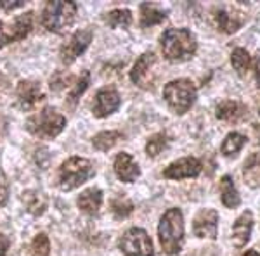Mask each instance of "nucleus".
Returning <instances> with one entry per match:
<instances>
[{
    "mask_svg": "<svg viewBox=\"0 0 260 256\" xmlns=\"http://www.w3.org/2000/svg\"><path fill=\"white\" fill-rule=\"evenodd\" d=\"M245 180L250 187L260 186V154H251L245 163Z\"/></svg>",
    "mask_w": 260,
    "mask_h": 256,
    "instance_id": "5701e85b",
    "label": "nucleus"
},
{
    "mask_svg": "<svg viewBox=\"0 0 260 256\" xmlns=\"http://www.w3.org/2000/svg\"><path fill=\"white\" fill-rule=\"evenodd\" d=\"M255 77L260 83V57H257V61H255Z\"/></svg>",
    "mask_w": 260,
    "mask_h": 256,
    "instance_id": "f704fd0d",
    "label": "nucleus"
},
{
    "mask_svg": "<svg viewBox=\"0 0 260 256\" xmlns=\"http://www.w3.org/2000/svg\"><path fill=\"white\" fill-rule=\"evenodd\" d=\"M7 196H9V187L4 180H0V206H4L7 201Z\"/></svg>",
    "mask_w": 260,
    "mask_h": 256,
    "instance_id": "2f4dec72",
    "label": "nucleus"
},
{
    "mask_svg": "<svg viewBox=\"0 0 260 256\" xmlns=\"http://www.w3.org/2000/svg\"><path fill=\"white\" fill-rule=\"evenodd\" d=\"M231 64H233L234 71H236L240 77H245L246 71L250 68V54L248 50L238 47L233 50V54H231Z\"/></svg>",
    "mask_w": 260,
    "mask_h": 256,
    "instance_id": "393cba45",
    "label": "nucleus"
},
{
    "mask_svg": "<svg viewBox=\"0 0 260 256\" xmlns=\"http://www.w3.org/2000/svg\"><path fill=\"white\" fill-rule=\"evenodd\" d=\"M251 230H253V213L243 211L233 224V237H231L233 244L236 247H245L251 237Z\"/></svg>",
    "mask_w": 260,
    "mask_h": 256,
    "instance_id": "4468645a",
    "label": "nucleus"
},
{
    "mask_svg": "<svg viewBox=\"0 0 260 256\" xmlns=\"http://www.w3.org/2000/svg\"><path fill=\"white\" fill-rule=\"evenodd\" d=\"M161 249L167 254H179L184 244V216L179 208H170L163 213L158 225Z\"/></svg>",
    "mask_w": 260,
    "mask_h": 256,
    "instance_id": "f03ea898",
    "label": "nucleus"
},
{
    "mask_svg": "<svg viewBox=\"0 0 260 256\" xmlns=\"http://www.w3.org/2000/svg\"><path fill=\"white\" fill-rule=\"evenodd\" d=\"M167 144H169V138H167V135H163V133H156V135L149 137L148 144H146V153H148V156H151V158H156L158 154L167 148Z\"/></svg>",
    "mask_w": 260,
    "mask_h": 256,
    "instance_id": "c756f323",
    "label": "nucleus"
},
{
    "mask_svg": "<svg viewBox=\"0 0 260 256\" xmlns=\"http://www.w3.org/2000/svg\"><path fill=\"white\" fill-rule=\"evenodd\" d=\"M92 42L90 30H78L71 35V39L61 47V61L64 64H71L80 54H83Z\"/></svg>",
    "mask_w": 260,
    "mask_h": 256,
    "instance_id": "9d476101",
    "label": "nucleus"
},
{
    "mask_svg": "<svg viewBox=\"0 0 260 256\" xmlns=\"http://www.w3.org/2000/svg\"><path fill=\"white\" fill-rule=\"evenodd\" d=\"M120 104L121 99L118 92L111 89V87H106V89H101L95 94L92 111H94V116H98V118H106V116H110L111 113H115L120 107Z\"/></svg>",
    "mask_w": 260,
    "mask_h": 256,
    "instance_id": "f8f14e48",
    "label": "nucleus"
},
{
    "mask_svg": "<svg viewBox=\"0 0 260 256\" xmlns=\"http://www.w3.org/2000/svg\"><path fill=\"white\" fill-rule=\"evenodd\" d=\"M121 132H116V130H108V132H101L94 137L92 144L98 151H110L113 145H116V142L121 140Z\"/></svg>",
    "mask_w": 260,
    "mask_h": 256,
    "instance_id": "b1692460",
    "label": "nucleus"
},
{
    "mask_svg": "<svg viewBox=\"0 0 260 256\" xmlns=\"http://www.w3.org/2000/svg\"><path fill=\"white\" fill-rule=\"evenodd\" d=\"M154 62H156V56H154L153 52H144L139 59L136 61L132 71H130V80H132L136 85H139L141 89H149L153 82H151L148 77Z\"/></svg>",
    "mask_w": 260,
    "mask_h": 256,
    "instance_id": "ddd939ff",
    "label": "nucleus"
},
{
    "mask_svg": "<svg viewBox=\"0 0 260 256\" xmlns=\"http://www.w3.org/2000/svg\"><path fill=\"white\" fill-rule=\"evenodd\" d=\"M163 99L175 115H184L191 109L196 100V87L191 80H172L163 89Z\"/></svg>",
    "mask_w": 260,
    "mask_h": 256,
    "instance_id": "7ed1b4c3",
    "label": "nucleus"
},
{
    "mask_svg": "<svg viewBox=\"0 0 260 256\" xmlns=\"http://www.w3.org/2000/svg\"><path fill=\"white\" fill-rule=\"evenodd\" d=\"M201 173V163L200 159L187 156L180 158L177 161L170 163L163 171V177L170 180H182V178H194Z\"/></svg>",
    "mask_w": 260,
    "mask_h": 256,
    "instance_id": "9b49d317",
    "label": "nucleus"
},
{
    "mask_svg": "<svg viewBox=\"0 0 260 256\" xmlns=\"http://www.w3.org/2000/svg\"><path fill=\"white\" fill-rule=\"evenodd\" d=\"M50 241L45 234H39L31 242V256H49Z\"/></svg>",
    "mask_w": 260,
    "mask_h": 256,
    "instance_id": "7c9ffc66",
    "label": "nucleus"
},
{
    "mask_svg": "<svg viewBox=\"0 0 260 256\" xmlns=\"http://www.w3.org/2000/svg\"><path fill=\"white\" fill-rule=\"evenodd\" d=\"M246 144V137L245 135H241V133H238V132H231L228 137L224 138V142H222V154L224 156H236L238 153L243 149V145Z\"/></svg>",
    "mask_w": 260,
    "mask_h": 256,
    "instance_id": "4be33fe9",
    "label": "nucleus"
},
{
    "mask_svg": "<svg viewBox=\"0 0 260 256\" xmlns=\"http://www.w3.org/2000/svg\"><path fill=\"white\" fill-rule=\"evenodd\" d=\"M192 232L200 239H217L219 232V213L212 208L200 209L192 220Z\"/></svg>",
    "mask_w": 260,
    "mask_h": 256,
    "instance_id": "1a4fd4ad",
    "label": "nucleus"
},
{
    "mask_svg": "<svg viewBox=\"0 0 260 256\" xmlns=\"http://www.w3.org/2000/svg\"><path fill=\"white\" fill-rule=\"evenodd\" d=\"M31 26H33V12H26V14L18 16L12 24L0 23V49L4 45L11 44V42L23 40L31 31Z\"/></svg>",
    "mask_w": 260,
    "mask_h": 256,
    "instance_id": "6e6552de",
    "label": "nucleus"
},
{
    "mask_svg": "<svg viewBox=\"0 0 260 256\" xmlns=\"http://www.w3.org/2000/svg\"><path fill=\"white\" fill-rule=\"evenodd\" d=\"M77 9L75 2H49L42 12V24L52 33H64L75 23Z\"/></svg>",
    "mask_w": 260,
    "mask_h": 256,
    "instance_id": "20e7f679",
    "label": "nucleus"
},
{
    "mask_svg": "<svg viewBox=\"0 0 260 256\" xmlns=\"http://www.w3.org/2000/svg\"><path fill=\"white\" fill-rule=\"evenodd\" d=\"M215 115L217 118L224 121H240L241 118H245L246 107L241 102H238V100H222L217 106Z\"/></svg>",
    "mask_w": 260,
    "mask_h": 256,
    "instance_id": "aec40b11",
    "label": "nucleus"
},
{
    "mask_svg": "<svg viewBox=\"0 0 260 256\" xmlns=\"http://www.w3.org/2000/svg\"><path fill=\"white\" fill-rule=\"evenodd\" d=\"M66 127V118L57 113L54 107H44L39 115L31 116L26 123V128L30 130L33 135L42 138H54L62 132Z\"/></svg>",
    "mask_w": 260,
    "mask_h": 256,
    "instance_id": "423d86ee",
    "label": "nucleus"
},
{
    "mask_svg": "<svg viewBox=\"0 0 260 256\" xmlns=\"http://www.w3.org/2000/svg\"><path fill=\"white\" fill-rule=\"evenodd\" d=\"M94 175L92 163L85 158L73 156L66 159L59 168V187L62 191H73Z\"/></svg>",
    "mask_w": 260,
    "mask_h": 256,
    "instance_id": "39448f33",
    "label": "nucleus"
},
{
    "mask_svg": "<svg viewBox=\"0 0 260 256\" xmlns=\"http://www.w3.org/2000/svg\"><path fill=\"white\" fill-rule=\"evenodd\" d=\"M220 199H222V204L225 208H238L241 203V197H240V192H238L236 186H234V180L231 175H224L220 178Z\"/></svg>",
    "mask_w": 260,
    "mask_h": 256,
    "instance_id": "6ab92c4d",
    "label": "nucleus"
},
{
    "mask_svg": "<svg viewBox=\"0 0 260 256\" xmlns=\"http://www.w3.org/2000/svg\"><path fill=\"white\" fill-rule=\"evenodd\" d=\"M120 249L125 256H153V242L144 229L132 227L121 237Z\"/></svg>",
    "mask_w": 260,
    "mask_h": 256,
    "instance_id": "0eeeda50",
    "label": "nucleus"
},
{
    "mask_svg": "<svg viewBox=\"0 0 260 256\" xmlns=\"http://www.w3.org/2000/svg\"><path fill=\"white\" fill-rule=\"evenodd\" d=\"M7 249H9V239L4 236V234H0V256H6Z\"/></svg>",
    "mask_w": 260,
    "mask_h": 256,
    "instance_id": "72a5a7b5",
    "label": "nucleus"
},
{
    "mask_svg": "<svg viewBox=\"0 0 260 256\" xmlns=\"http://www.w3.org/2000/svg\"><path fill=\"white\" fill-rule=\"evenodd\" d=\"M18 102L23 109H30L33 104H37L39 100H42V90L40 85L37 82H30V80H24V82H19L18 85Z\"/></svg>",
    "mask_w": 260,
    "mask_h": 256,
    "instance_id": "f3484780",
    "label": "nucleus"
},
{
    "mask_svg": "<svg viewBox=\"0 0 260 256\" xmlns=\"http://www.w3.org/2000/svg\"><path fill=\"white\" fill-rule=\"evenodd\" d=\"M101 204H103V192L95 187L83 191L80 197H78V208L90 216L98 215L99 209H101Z\"/></svg>",
    "mask_w": 260,
    "mask_h": 256,
    "instance_id": "a211bd4d",
    "label": "nucleus"
},
{
    "mask_svg": "<svg viewBox=\"0 0 260 256\" xmlns=\"http://www.w3.org/2000/svg\"><path fill=\"white\" fill-rule=\"evenodd\" d=\"M257 132H258V137H260V125H258V127H257Z\"/></svg>",
    "mask_w": 260,
    "mask_h": 256,
    "instance_id": "e433bc0d",
    "label": "nucleus"
},
{
    "mask_svg": "<svg viewBox=\"0 0 260 256\" xmlns=\"http://www.w3.org/2000/svg\"><path fill=\"white\" fill-rule=\"evenodd\" d=\"M115 173L121 182H136V178H139L141 170L139 165L134 161V158L127 153H120L118 156L115 158Z\"/></svg>",
    "mask_w": 260,
    "mask_h": 256,
    "instance_id": "2eb2a0df",
    "label": "nucleus"
},
{
    "mask_svg": "<svg viewBox=\"0 0 260 256\" xmlns=\"http://www.w3.org/2000/svg\"><path fill=\"white\" fill-rule=\"evenodd\" d=\"M24 2H21V0H16V2H9V0H2L0 2V7L6 11H11V9H16V7H23Z\"/></svg>",
    "mask_w": 260,
    "mask_h": 256,
    "instance_id": "473e14b6",
    "label": "nucleus"
},
{
    "mask_svg": "<svg viewBox=\"0 0 260 256\" xmlns=\"http://www.w3.org/2000/svg\"><path fill=\"white\" fill-rule=\"evenodd\" d=\"M23 201H24V204H26L28 211L33 213V215H40V213H44L45 206H47L44 196L39 194V192H35V191L24 192V194H23Z\"/></svg>",
    "mask_w": 260,
    "mask_h": 256,
    "instance_id": "bb28decb",
    "label": "nucleus"
},
{
    "mask_svg": "<svg viewBox=\"0 0 260 256\" xmlns=\"http://www.w3.org/2000/svg\"><path fill=\"white\" fill-rule=\"evenodd\" d=\"M167 12L161 11L160 7H156L154 4H142L141 6V26L149 28L154 24H160L161 21H165Z\"/></svg>",
    "mask_w": 260,
    "mask_h": 256,
    "instance_id": "412c9836",
    "label": "nucleus"
},
{
    "mask_svg": "<svg viewBox=\"0 0 260 256\" xmlns=\"http://www.w3.org/2000/svg\"><path fill=\"white\" fill-rule=\"evenodd\" d=\"M161 52L165 59L172 62H182L187 61L194 56L196 49H198V42L196 36L192 35L186 28H170L160 36Z\"/></svg>",
    "mask_w": 260,
    "mask_h": 256,
    "instance_id": "f257e3e1",
    "label": "nucleus"
},
{
    "mask_svg": "<svg viewBox=\"0 0 260 256\" xmlns=\"http://www.w3.org/2000/svg\"><path fill=\"white\" fill-rule=\"evenodd\" d=\"M134 209V204L132 201L127 199L125 196H120V197H115L111 201V211L113 215L116 218H127Z\"/></svg>",
    "mask_w": 260,
    "mask_h": 256,
    "instance_id": "c85d7f7f",
    "label": "nucleus"
},
{
    "mask_svg": "<svg viewBox=\"0 0 260 256\" xmlns=\"http://www.w3.org/2000/svg\"><path fill=\"white\" fill-rule=\"evenodd\" d=\"M215 23L224 33H234L238 31L245 23V16L238 9H228L222 7L215 12Z\"/></svg>",
    "mask_w": 260,
    "mask_h": 256,
    "instance_id": "dca6fc26",
    "label": "nucleus"
},
{
    "mask_svg": "<svg viewBox=\"0 0 260 256\" xmlns=\"http://www.w3.org/2000/svg\"><path fill=\"white\" fill-rule=\"evenodd\" d=\"M89 83H90V73H89V71H83L82 77H78L75 87L70 90V94H68V104H70V106H75V104H77L78 97H80L83 92L87 90Z\"/></svg>",
    "mask_w": 260,
    "mask_h": 256,
    "instance_id": "cd10ccee",
    "label": "nucleus"
},
{
    "mask_svg": "<svg viewBox=\"0 0 260 256\" xmlns=\"http://www.w3.org/2000/svg\"><path fill=\"white\" fill-rule=\"evenodd\" d=\"M241 256H260V254L255 249H250V251H246V253H243Z\"/></svg>",
    "mask_w": 260,
    "mask_h": 256,
    "instance_id": "c9c22d12",
    "label": "nucleus"
},
{
    "mask_svg": "<svg viewBox=\"0 0 260 256\" xmlns=\"http://www.w3.org/2000/svg\"><path fill=\"white\" fill-rule=\"evenodd\" d=\"M106 23L111 28H128L130 23H132V12L128 9H115L108 12Z\"/></svg>",
    "mask_w": 260,
    "mask_h": 256,
    "instance_id": "a878e982",
    "label": "nucleus"
}]
</instances>
